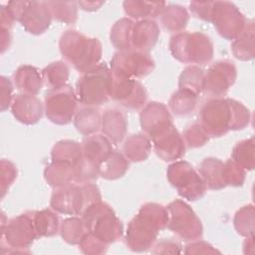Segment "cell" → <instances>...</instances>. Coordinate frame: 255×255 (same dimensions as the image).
Wrapping results in <instances>:
<instances>
[{
    "label": "cell",
    "instance_id": "obj_1",
    "mask_svg": "<svg viewBox=\"0 0 255 255\" xmlns=\"http://www.w3.org/2000/svg\"><path fill=\"white\" fill-rule=\"evenodd\" d=\"M249 122V110L233 99H211L204 103L198 116V124L209 137L224 135L229 130L242 129Z\"/></svg>",
    "mask_w": 255,
    "mask_h": 255
},
{
    "label": "cell",
    "instance_id": "obj_2",
    "mask_svg": "<svg viewBox=\"0 0 255 255\" xmlns=\"http://www.w3.org/2000/svg\"><path fill=\"white\" fill-rule=\"evenodd\" d=\"M168 212L166 207L157 203H146L128 223L126 241L128 248L135 252L147 250L154 243L158 231L166 227Z\"/></svg>",
    "mask_w": 255,
    "mask_h": 255
},
{
    "label": "cell",
    "instance_id": "obj_3",
    "mask_svg": "<svg viewBox=\"0 0 255 255\" xmlns=\"http://www.w3.org/2000/svg\"><path fill=\"white\" fill-rule=\"evenodd\" d=\"M59 47L63 58L82 74L100 64L102 44L97 38L69 30L62 34Z\"/></svg>",
    "mask_w": 255,
    "mask_h": 255
},
{
    "label": "cell",
    "instance_id": "obj_4",
    "mask_svg": "<svg viewBox=\"0 0 255 255\" xmlns=\"http://www.w3.org/2000/svg\"><path fill=\"white\" fill-rule=\"evenodd\" d=\"M113 75L106 63L84 73L76 84V97L86 107H97L111 99Z\"/></svg>",
    "mask_w": 255,
    "mask_h": 255
},
{
    "label": "cell",
    "instance_id": "obj_5",
    "mask_svg": "<svg viewBox=\"0 0 255 255\" xmlns=\"http://www.w3.org/2000/svg\"><path fill=\"white\" fill-rule=\"evenodd\" d=\"M102 200L100 190L96 184H69L57 188L50 200V206L57 212L68 215H82L93 203Z\"/></svg>",
    "mask_w": 255,
    "mask_h": 255
},
{
    "label": "cell",
    "instance_id": "obj_6",
    "mask_svg": "<svg viewBox=\"0 0 255 255\" xmlns=\"http://www.w3.org/2000/svg\"><path fill=\"white\" fill-rule=\"evenodd\" d=\"M169 51L178 61L185 64L205 65L213 58V44L201 32H180L170 38Z\"/></svg>",
    "mask_w": 255,
    "mask_h": 255
},
{
    "label": "cell",
    "instance_id": "obj_7",
    "mask_svg": "<svg viewBox=\"0 0 255 255\" xmlns=\"http://www.w3.org/2000/svg\"><path fill=\"white\" fill-rule=\"evenodd\" d=\"M89 233L107 244L120 239L124 232L122 221L107 203L102 200L91 204L82 214Z\"/></svg>",
    "mask_w": 255,
    "mask_h": 255
},
{
    "label": "cell",
    "instance_id": "obj_8",
    "mask_svg": "<svg viewBox=\"0 0 255 255\" xmlns=\"http://www.w3.org/2000/svg\"><path fill=\"white\" fill-rule=\"evenodd\" d=\"M1 249L7 247L8 253H26L25 249L38 238L34 221L33 211H27L10 219L1 227Z\"/></svg>",
    "mask_w": 255,
    "mask_h": 255
},
{
    "label": "cell",
    "instance_id": "obj_9",
    "mask_svg": "<svg viewBox=\"0 0 255 255\" xmlns=\"http://www.w3.org/2000/svg\"><path fill=\"white\" fill-rule=\"evenodd\" d=\"M6 7L31 34L40 35L50 27L53 17L46 1H10Z\"/></svg>",
    "mask_w": 255,
    "mask_h": 255
},
{
    "label": "cell",
    "instance_id": "obj_10",
    "mask_svg": "<svg viewBox=\"0 0 255 255\" xmlns=\"http://www.w3.org/2000/svg\"><path fill=\"white\" fill-rule=\"evenodd\" d=\"M167 179L178 194L190 201L203 197L207 189L205 182L193 166L184 160L170 164L166 171Z\"/></svg>",
    "mask_w": 255,
    "mask_h": 255
},
{
    "label": "cell",
    "instance_id": "obj_11",
    "mask_svg": "<svg viewBox=\"0 0 255 255\" xmlns=\"http://www.w3.org/2000/svg\"><path fill=\"white\" fill-rule=\"evenodd\" d=\"M168 212L167 229L185 241L197 240L202 235V224L191 207L180 199L166 206Z\"/></svg>",
    "mask_w": 255,
    "mask_h": 255
},
{
    "label": "cell",
    "instance_id": "obj_12",
    "mask_svg": "<svg viewBox=\"0 0 255 255\" xmlns=\"http://www.w3.org/2000/svg\"><path fill=\"white\" fill-rule=\"evenodd\" d=\"M77 97L70 85L49 89L45 94V113L56 125H67L77 113Z\"/></svg>",
    "mask_w": 255,
    "mask_h": 255
},
{
    "label": "cell",
    "instance_id": "obj_13",
    "mask_svg": "<svg viewBox=\"0 0 255 255\" xmlns=\"http://www.w3.org/2000/svg\"><path fill=\"white\" fill-rule=\"evenodd\" d=\"M154 69V62L148 53L136 50L119 51L111 60L114 76L128 79L145 77Z\"/></svg>",
    "mask_w": 255,
    "mask_h": 255
},
{
    "label": "cell",
    "instance_id": "obj_14",
    "mask_svg": "<svg viewBox=\"0 0 255 255\" xmlns=\"http://www.w3.org/2000/svg\"><path fill=\"white\" fill-rule=\"evenodd\" d=\"M210 22L218 34L227 40H234L239 36L247 23L239 9L228 1L213 2Z\"/></svg>",
    "mask_w": 255,
    "mask_h": 255
},
{
    "label": "cell",
    "instance_id": "obj_15",
    "mask_svg": "<svg viewBox=\"0 0 255 255\" xmlns=\"http://www.w3.org/2000/svg\"><path fill=\"white\" fill-rule=\"evenodd\" d=\"M111 99L128 110L135 111L143 108L145 105L147 92L142 84L135 79L113 75Z\"/></svg>",
    "mask_w": 255,
    "mask_h": 255
},
{
    "label": "cell",
    "instance_id": "obj_16",
    "mask_svg": "<svg viewBox=\"0 0 255 255\" xmlns=\"http://www.w3.org/2000/svg\"><path fill=\"white\" fill-rule=\"evenodd\" d=\"M236 77L237 70L232 62L228 60L218 61L204 74L203 91L213 99L220 98L235 83Z\"/></svg>",
    "mask_w": 255,
    "mask_h": 255
},
{
    "label": "cell",
    "instance_id": "obj_17",
    "mask_svg": "<svg viewBox=\"0 0 255 255\" xmlns=\"http://www.w3.org/2000/svg\"><path fill=\"white\" fill-rule=\"evenodd\" d=\"M154 151L164 161L180 158L185 152V142L173 124L149 137Z\"/></svg>",
    "mask_w": 255,
    "mask_h": 255
},
{
    "label": "cell",
    "instance_id": "obj_18",
    "mask_svg": "<svg viewBox=\"0 0 255 255\" xmlns=\"http://www.w3.org/2000/svg\"><path fill=\"white\" fill-rule=\"evenodd\" d=\"M140 126L149 137L172 125V118L162 103H148L140 112Z\"/></svg>",
    "mask_w": 255,
    "mask_h": 255
},
{
    "label": "cell",
    "instance_id": "obj_19",
    "mask_svg": "<svg viewBox=\"0 0 255 255\" xmlns=\"http://www.w3.org/2000/svg\"><path fill=\"white\" fill-rule=\"evenodd\" d=\"M11 112L18 122L34 125L42 118L43 105L36 96L20 94L13 99Z\"/></svg>",
    "mask_w": 255,
    "mask_h": 255
},
{
    "label": "cell",
    "instance_id": "obj_20",
    "mask_svg": "<svg viewBox=\"0 0 255 255\" xmlns=\"http://www.w3.org/2000/svg\"><path fill=\"white\" fill-rule=\"evenodd\" d=\"M159 33L158 25L151 19L134 23L131 31V50L147 53L156 44Z\"/></svg>",
    "mask_w": 255,
    "mask_h": 255
},
{
    "label": "cell",
    "instance_id": "obj_21",
    "mask_svg": "<svg viewBox=\"0 0 255 255\" xmlns=\"http://www.w3.org/2000/svg\"><path fill=\"white\" fill-rule=\"evenodd\" d=\"M102 130L112 143L118 144L126 136L128 121L126 115L118 110H107L102 116Z\"/></svg>",
    "mask_w": 255,
    "mask_h": 255
},
{
    "label": "cell",
    "instance_id": "obj_22",
    "mask_svg": "<svg viewBox=\"0 0 255 255\" xmlns=\"http://www.w3.org/2000/svg\"><path fill=\"white\" fill-rule=\"evenodd\" d=\"M14 84L16 88L26 95L36 96L44 85L42 73L33 66H20L14 73Z\"/></svg>",
    "mask_w": 255,
    "mask_h": 255
},
{
    "label": "cell",
    "instance_id": "obj_23",
    "mask_svg": "<svg viewBox=\"0 0 255 255\" xmlns=\"http://www.w3.org/2000/svg\"><path fill=\"white\" fill-rule=\"evenodd\" d=\"M83 154L100 165L113 151L111 140L102 134L87 135L82 142Z\"/></svg>",
    "mask_w": 255,
    "mask_h": 255
},
{
    "label": "cell",
    "instance_id": "obj_24",
    "mask_svg": "<svg viewBox=\"0 0 255 255\" xmlns=\"http://www.w3.org/2000/svg\"><path fill=\"white\" fill-rule=\"evenodd\" d=\"M199 174L209 189L219 190L227 186L223 175V162L218 158H204L199 165Z\"/></svg>",
    "mask_w": 255,
    "mask_h": 255
},
{
    "label": "cell",
    "instance_id": "obj_25",
    "mask_svg": "<svg viewBox=\"0 0 255 255\" xmlns=\"http://www.w3.org/2000/svg\"><path fill=\"white\" fill-rule=\"evenodd\" d=\"M189 14L186 9L180 5L165 6L160 15L159 20L162 28L170 33H180L186 27Z\"/></svg>",
    "mask_w": 255,
    "mask_h": 255
},
{
    "label": "cell",
    "instance_id": "obj_26",
    "mask_svg": "<svg viewBox=\"0 0 255 255\" xmlns=\"http://www.w3.org/2000/svg\"><path fill=\"white\" fill-rule=\"evenodd\" d=\"M254 22L249 21L246 23L243 31L237 36L231 44L233 55L241 61L252 60L255 56L254 46Z\"/></svg>",
    "mask_w": 255,
    "mask_h": 255
},
{
    "label": "cell",
    "instance_id": "obj_27",
    "mask_svg": "<svg viewBox=\"0 0 255 255\" xmlns=\"http://www.w3.org/2000/svg\"><path fill=\"white\" fill-rule=\"evenodd\" d=\"M44 176L49 185L60 188L75 181L74 165L66 162L52 161L44 171Z\"/></svg>",
    "mask_w": 255,
    "mask_h": 255
},
{
    "label": "cell",
    "instance_id": "obj_28",
    "mask_svg": "<svg viewBox=\"0 0 255 255\" xmlns=\"http://www.w3.org/2000/svg\"><path fill=\"white\" fill-rule=\"evenodd\" d=\"M151 151V140L144 134H132L124 143V154L131 161L145 160Z\"/></svg>",
    "mask_w": 255,
    "mask_h": 255
},
{
    "label": "cell",
    "instance_id": "obj_29",
    "mask_svg": "<svg viewBox=\"0 0 255 255\" xmlns=\"http://www.w3.org/2000/svg\"><path fill=\"white\" fill-rule=\"evenodd\" d=\"M74 125L79 132L85 135H91L97 132L102 125V117L95 107H86L77 111L74 119Z\"/></svg>",
    "mask_w": 255,
    "mask_h": 255
},
{
    "label": "cell",
    "instance_id": "obj_30",
    "mask_svg": "<svg viewBox=\"0 0 255 255\" xmlns=\"http://www.w3.org/2000/svg\"><path fill=\"white\" fill-rule=\"evenodd\" d=\"M128 169V161L127 157L117 150H113L99 165L100 175L109 180H115L124 176Z\"/></svg>",
    "mask_w": 255,
    "mask_h": 255
},
{
    "label": "cell",
    "instance_id": "obj_31",
    "mask_svg": "<svg viewBox=\"0 0 255 255\" xmlns=\"http://www.w3.org/2000/svg\"><path fill=\"white\" fill-rule=\"evenodd\" d=\"M165 7V2L125 1L124 9L127 15L134 19L146 20L158 17Z\"/></svg>",
    "mask_w": 255,
    "mask_h": 255
},
{
    "label": "cell",
    "instance_id": "obj_32",
    "mask_svg": "<svg viewBox=\"0 0 255 255\" xmlns=\"http://www.w3.org/2000/svg\"><path fill=\"white\" fill-rule=\"evenodd\" d=\"M83 155L82 144L70 139L58 141L52 149V161L66 162L75 165Z\"/></svg>",
    "mask_w": 255,
    "mask_h": 255
},
{
    "label": "cell",
    "instance_id": "obj_33",
    "mask_svg": "<svg viewBox=\"0 0 255 255\" xmlns=\"http://www.w3.org/2000/svg\"><path fill=\"white\" fill-rule=\"evenodd\" d=\"M197 102L198 95L184 89H178L169 99L168 107L176 116H188L194 112Z\"/></svg>",
    "mask_w": 255,
    "mask_h": 255
},
{
    "label": "cell",
    "instance_id": "obj_34",
    "mask_svg": "<svg viewBox=\"0 0 255 255\" xmlns=\"http://www.w3.org/2000/svg\"><path fill=\"white\" fill-rule=\"evenodd\" d=\"M134 22L128 18L118 20L111 29L110 39L115 48L120 51L131 50V31Z\"/></svg>",
    "mask_w": 255,
    "mask_h": 255
},
{
    "label": "cell",
    "instance_id": "obj_35",
    "mask_svg": "<svg viewBox=\"0 0 255 255\" xmlns=\"http://www.w3.org/2000/svg\"><path fill=\"white\" fill-rule=\"evenodd\" d=\"M33 221L38 237H51L59 231V217L50 209L33 211Z\"/></svg>",
    "mask_w": 255,
    "mask_h": 255
},
{
    "label": "cell",
    "instance_id": "obj_36",
    "mask_svg": "<svg viewBox=\"0 0 255 255\" xmlns=\"http://www.w3.org/2000/svg\"><path fill=\"white\" fill-rule=\"evenodd\" d=\"M44 83L50 88H60L67 85L69 79V67L63 61H56L48 65L41 72Z\"/></svg>",
    "mask_w": 255,
    "mask_h": 255
},
{
    "label": "cell",
    "instance_id": "obj_37",
    "mask_svg": "<svg viewBox=\"0 0 255 255\" xmlns=\"http://www.w3.org/2000/svg\"><path fill=\"white\" fill-rule=\"evenodd\" d=\"M204 74V71L197 66L191 65L186 67L179 76V89H184L199 95L201 92H203Z\"/></svg>",
    "mask_w": 255,
    "mask_h": 255
},
{
    "label": "cell",
    "instance_id": "obj_38",
    "mask_svg": "<svg viewBox=\"0 0 255 255\" xmlns=\"http://www.w3.org/2000/svg\"><path fill=\"white\" fill-rule=\"evenodd\" d=\"M253 136L239 141L232 149L231 159L243 167L245 170H251L255 165V151H254Z\"/></svg>",
    "mask_w": 255,
    "mask_h": 255
},
{
    "label": "cell",
    "instance_id": "obj_39",
    "mask_svg": "<svg viewBox=\"0 0 255 255\" xmlns=\"http://www.w3.org/2000/svg\"><path fill=\"white\" fill-rule=\"evenodd\" d=\"M62 238L69 244L76 245L81 242L83 237L88 233L82 218L72 216L66 218L60 228Z\"/></svg>",
    "mask_w": 255,
    "mask_h": 255
},
{
    "label": "cell",
    "instance_id": "obj_40",
    "mask_svg": "<svg viewBox=\"0 0 255 255\" xmlns=\"http://www.w3.org/2000/svg\"><path fill=\"white\" fill-rule=\"evenodd\" d=\"M75 1H48L52 17L62 23L74 24L78 18V7Z\"/></svg>",
    "mask_w": 255,
    "mask_h": 255
},
{
    "label": "cell",
    "instance_id": "obj_41",
    "mask_svg": "<svg viewBox=\"0 0 255 255\" xmlns=\"http://www.w3.org/2000/svg\"><path fill=\"white\" fill-rule=\"evenodd\" d=\"M75 172V182L84 184L92 183L97 180L99 173V164L95 161L89 159L84 154L74 165Z\"/></svg>",
    "mask_w": 255,
    "mask_h": 255
},
{
    "label": "cell",
    "instance_id": "obj_42",
    "mask_svg": "<svg viewBox=\"0 0 255 255\" xmlns=\"http://www.w3.org/2000/svg\"><path fill=\"white\" fill-rule=\"evenodd\" d=\"M236 231L245 237L252 236L254 232V207L252 204L240 208L234 216Z\"/></svg>",
    "mask_w": 255,
    "mask_h": 255
},
{
    "label": "cell",
    "instance_id": "obj_43",
    "mask_svg": "<svg viewBox=\"0 0 255 255\" xmlns=\"http://www.w3.org/2000/svg\"><path fill=\"white\" fill-rule=\"evenodd\" d=\"M182 137L185 145L190 148L202 146L209 139V136L206 134V132L203 130L198 123H193L187 126L183 131Z\"/></svg>",
    "mask_w": 255,
    "mask_h": 255
},
{
    "label": "cell",
    "instance_id": "obj_44",
    "mask_svg": "<svg viewBox=\"0 0 255 255\" xmlns=\"http://www.w3.org/2000/svg\"><path fill=\"white\" fill-rule=\"evenodd\" d=\"M223 175L226 185L241 186L245 180V169L230 158L223 162Z\"/></svg>",
    "mask_w": 255,
    "mask_h": 255
},
{
    "label": "cell",
    "instance_id": "obj_45",
    "mask_svg": "<svg viewBox=\"0 0 255 255\" xmlns=\"http://www.w3.org/2000/svg\"><path fill=\"white\" fill-rule=\"evenodd\" d=\"M80 249L85 254H103L107 251L108 244L91 233H87L79 243Z\"/></svg>",
    "mask_w": 255,
    "mask_h": 255
},
{
    "label": "cell",
    "instance_id": "obj_46",
    "mask_svg": "<svg viewBox=\"0 0 255 255\" xmlns=\"http://www.w3.org/2000/svg\"><path fill=\"white\" fill-rule=\"evenodd\" d=\"M1 167V196L2 198L5 196L7 190L17 177V168L14 163L9 160L2 159L0 163Z\"/></svg>",
    "mask_w": 255,
    "mask_h": 255
},
{
    "label": "cell",
    "instance_id": "obj_47",
    "mask_svg": "<svg viewBox=\"0 0 255 255\" xmlns=\"http://www.w3.org/2000/svg\"><path fill=\"white\" fill-rule=\"evenodd\" d=\"M0 86H1V111L5 112L9 108H11L13 102V85L11 81L1 76L0 78Z\"/></svg>",
    "mask_w": 255,
    "mask_h": 255
},
{
    "label": "cell",
    "instance_id": "obj_48",
    "mask_svg": "<svg viewBox=\"0 0 255 255\" xmlns=\"http://www.w3.org/2000/svg\"><path fill=\"white\" fill-rule=\"evenodd\" d=\"M212 6H213V2L193 1L189 4V9L194 17L210 22Z\"/></svg>",
    "mask_w": 255,
    "mask_h": 255
},
{
    "label": "cell",
    "instance_id": "obj_49",
    "mask_svg": "<svg viewBox=\"0 0 255 255\" xmlns=\"http://www.w3.org/2000/svg\"><path fill=\"white\" fill-rule=\"evenodd\" d=\"M184 253L185 254H206V253H219V251L214 249L209 243L198 240L186 245Z\"/></svg>",
    "mask_w": 255,
    "mask_h": 255
},
{
    "label": "cell",
    "instance_id": "obj_50",
    "mask_svg": "<svg viewBox=\"0 0 255 255\" xmlns=\"http://www.w3.org/2000/svg\"><path fill=\"white\" fill-rule=\"evenodd\" d=\"M155 250H153V253H179V245L176 242L170 241V240H162L159 243H157L155 246Z\"/></svg>",
    "mask_w": 255,
    "mask_h": 255
},
{
    "label": "cell",
    "instance_id": "obj_51",
    "mask_svg": "<svg viewBox=\"0 0 255 255\" xmlns=\"http://www.w3.org/2000/svg\"><path fill=\"white\" fill-rule=\"evenodd\" d=\"M11 32L10 30L1 29V52L4 53V51L9 48L11 43Z\"/></svg>",
    "mask_w": 255,
    "mask_h": 255
},
{
    "label": "cell",
    "instance_id": "obj_52",
    "mask_svg": "<svg viewBox=\"0 0 255 255\" xmlns=\"http://www.w3.org/2000/svg\"><path fill=\"white\" fill-rule=\"evenodd\" d=\"M78 4L82 7V9L84 10H87V11H95L97 9H99L103 4L104 2H78Z\"/></svg>",
    "mask_w": 255,
    "mask_h": 255
},
{
    "label": "cell",
    "instance_id": "obj_53",
    "mask_svg": "<svg viewBox=\"0 0 255 255\" xmlns=\"http://www.w3.org/2000/svg\"><path fill=\"white\" fill-rule=\"evenodd\" d=\"M253 246H254V236L246 237L244 242V253H253Z\"/></svg>",
    "mask_w": 255,
    "mask_h": 255
}]
</instances>
